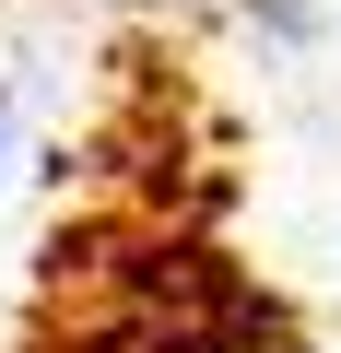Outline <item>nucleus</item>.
Instances as JSON below:
<instances>
[{
	"label": "nucleus",
	"instance_id": "f257e3e1",
	"mask_svg": "<svg viewBox=\"0 0 341 353\" xmlns=\"http://www.w3.org/2000/svg\"><path fill=\"white\" fill-rule=\"evenodd\" d=\"M0 130H12V118H0Z\"/></svg>",
	"mask_w": 341,
	"mask_h": 353
}]
</instances>
